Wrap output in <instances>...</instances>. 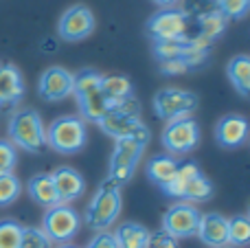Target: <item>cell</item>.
<instances>
[{"label":"cell","instance_id":"obj_1","mask_svg":"<svg viewBox=\"0 0 250 248\" xmlns=\"http://www.w3.org/2000/svg\"><path fill=\"white\" fill-rule=\"evenodd\" d=\"M73 97L79 117L86 123H99L110 112V105L101 92V73L95 68H82L73 73Z\"/></svg>","mask_w":250,"mask_h":248},{"label":"cell","instance_id":"obj_2","mask_svg":"<svg viewBox=\"0 0 250 248\" xmlns=\"http://www.w3.org/2000/svg\"><path fill=\"white\" fill-rule=\"evenodd\" d=\"M7 136L16 149L26 154H38L46 145V127L42 114L31 105H22L9 117Z\"/></svg>","mask_w":250,"mask_h":248},{"label":"cell","instance_id":"obj_3","mask_svg":"<svg viewBox=\"0 0 250 248\" xmlns=\"http://www.w3.org/2000/svg\"><path fill=\"white\" fill-rule=\"evenodd\" d=\"M123 209V196H121V185L114 180L105 178L104 183L97 187L92 200L88 202L86 213H83V222L92 231H108L114 222L119 220Z\"/></svg>","mask_w":250,"mask_h":248},{"label":"cell","instance_id":"obj_4","mask_svg":"<svg viewBox=\"0 0 250 248\" xmlns=\"http://www.w3.org/2000/svg\"><path fill=\"white\" fill-rule=\"evenodd\" d=\"M160 191L169 198H176L180 202H208L215 193L213 183L202 174L195 163H182L178 165V171Z\"/></svg>","mask_w":250,"mask_h":248},{"label":"cell","instance_id":"obj_5","mask_svg":"<svg viewBox=\"0 0 250 248\" xmlns=\"http://www.w3.org/2000/svg\"><path fill=\"white\" fill-rule=\"evenodd\" d=\"M88 143V123L79 114H66L46 127V145L57 154L73 156Z\"/></svg>","mask_w":250,"mask_h":248},{"label":"cell","instance_id":"obj_6","mask_svg":"<svg viewBox=\"0 0 250 248\" xmlns=\"http://www.w3.org/2000/svg\"><path fill=\"white\" fill-rule=\"evenodd\" d=\"M147 145H149V136H129V139L114 141V149L110 154L108 165V178L121 187L127 185L136 174V167Z\"/></svg>","mask_w":250,"mask_h":248},{"label":"cell","instance_id":"obj_7","mask_svg":"<svg viewBox=\"0 0 250 248\" xmlns=\"http://www.w3.org/2000/svg\"><path fill=\"white\" fill-rule=\"evenodd\" d=\"M160 145L169 156H185L200 145V125L193 117H180L167 121L160 134Z\"/></svg>","mask_w":250,"mask_h":248},{"label":"cell","instance_id":"obj_8","mask_svg":"<svg viewBox=\"0 0 250 248\" xmlns=\"http://www.w3.org/2000/svg\"><path fill=\"white\" fill-rule=\"evenodd\" d=\"M198 95L185 88H160L151 99V108L154 114L163 121H171V119L180 117H193V112L198 110Z\"/></svg>","mask_w":250,"mask_h":248},{"label":"cell","instance_id":"obj_9","mask_svg":"<svg viewBox=\"0 0 250 248\" xmlns=\"http://www.w3.org/2000/svg\"><path fill=\"white\" fill-rule=\"evenodd\" d=\"M40 228L53 244H68L82 228V218L70 205H55L46 209Z\"/></svg>","mask_w":250,"mask_h":248},{"label":"cell","instance_id":"obj_10","mask_svg":"<svg viewBox=\"0 0 250 248\" xmlns=\"http://www.w3.org/2000/svg\"><path fill=\"white\" fill-rule=\"evenodd\" d=\"M145 35L151 42H165V40H178L189 35V18L178 7L158 9L151 13L145 22Z\"/></svg>","mask_w":250,"mask_h":248},{"label":"cell","instance_id":"obj_11","mask_svg":"<svg viewBox=\"0 0 250 248\" xmlns=\"http://www.w3.org/2000/svg\"><path fill=\"white\" fill-rule=\"evenodd\" d=\"M200 211L191 202H176L163 213V222H160V231L171 235L173 240H187V237H195L200 224Z\"/></svg>","mask_w":250,"mask_h":248},{"label":"cell","instance_id":"obj_12","mask_svg":"<svg viewBox=\"0 0 250 248\" xmlns=\"http://www.w3.org/2000/svg\"><path fill=\"white\" fill-rule=\"evenodd\" d=\"M95 26H97V20L90 7L73 4L57 20V35L64 42H82V40L90 38Z\"/></svg>","mask_w":250,"mask_h":248},{"label":"cell","instance_id":"obj_13","mask_svg":"<svg viewBox=\"0 0 250 248\" xmlns=\"http://www.w3.org/2000/svg\"><path fill=\"white\" fill-rule=\"evenodd\" d=\"M97 125L101 127L105 136L114 141L129 139V136H151L149 127L141 121V114L123 112V110H110Z\"/></svg>","mask_w":250,"mask_h":248},{"label":"cell","instance_id":"obj_14","mask_svg":"<svg viewBox=\"0 0 250 248\" xmlns=\"http://www.w3.org/2000/svg\"><path fill=\"white\" fill-rule=\"evenodd\" d=\"M38 95L51 103L73 97V73L64 66H48L38 79Z\"/></svg>","mask_w":250,"mask_h":248},{"label":"cell","instance_id":"obj_15","mask_svg":"<svg viewBox=\"0 0 250 248\" xmlns=\"http://www.w3.org/2000/svg\"><path fill=\"white\" fill-rule=\"evenodd\" d=\"M215 141L224 149H237L248 141V119L244 114H224L215 123Z\"/></svg>","mask_w":250,"mask_h":248},{"label":"cell","instance_id":"obj_16","mask_svg":"<svg viewBox=\"0 0 250 248\" xmlns=\"http://www.w3.org/2000/svg\"><path fill=\"white\" fill-rule=\"evenodd\" d=\"M53 185H55L57 198H60V205H70V202L79 200L86 191V178L79 174L75 167H57L55 171H51Z\"/></svg>","mask_w":250,"mask_h":248},{"label":"cell","instance_id":"obj_17","mask_svg":"<svg viewBox=\"0 0 250 248\" xmlns=\"http://www.w3.org/2000/svg\"><path fill=\"white\" fill-rule=\"evenodd\" d=\"M195 235L208 248L229 246V218H224L222 213H213V211L211 213H202Z\"/></svg>","mask_w":250,"mask_h":248},{"label":"cell","instance_id":"obj_18","mask_svg":"<svg viewBox=\"0 0 250 248\" xmlns=\"http://www.w3.org/2000/svg\"><path fill=\"white\" fill-rule=\"evenodd\" d=\"M24 77L13 64H0V108L18 105L24 97Z\"/></svg>","mask_w":250,"mask_h":248},{"label":"cell","instance_id":"obj_19","mask_svg":"<svg viewBox=\"0 0 250 248\" xmlns=\"http://www.w3.org/2000/svg\"><path fill=\"white\" fill-rule=\"evenodd\" d=\"M101 92H104L110 110L119 108L121 103L136 97L132 82L125 75H101Z\"/></svg>","mask_w":250,"mask_h":248},{"label":"cell","instance_id":"obj_20","mask_svg":"<svg viewBox=\"0 0 250 248\" xmlns=\"http://www.w3.org/2000/svg\"><path fill=\"white\" fill-rule=\"evenodd\" d=\"M178 158L169 156V154H156L145 163V176L149 178V183H154L158 189H163L169 180L176 176L178 171Z\"/></svg>","mask_w":250,"mask_h":248},{"label":"cell","instance_id":"obj_21","mask_svg":"<svg viewBox=\"0 0 250 248\" xmlns=\"http://www.w3.org/2000/svg\"><path fill=\"white\" fill-rule=\"evenodd\" d=\"M26 193H29V198L35 202V205L44 207V209H51V207L60 205V198H57L51 174L31 176L29 183H26Z\"/></svg>","mask_w":250,"mask_h":248},{"label":"cell","instance_id":"obj_22","mask_svg":"<svg viewBox=\"0 0 250 248\" xmlns=\"http://www.w3.org/2000/svg\"><path fill=\"white\" fill-rule=\"evenodd\" d=\"M226 77L233 83L235 92L246 99L250 95V57L246 53H239V55H235L233 60L229 62V66H226Z\"/></svg>","mask_w":250,"mask_h":248},{"label":"cell","instance_id":"obj_23","mask_svg":"<svg viewBox=\"0 0 250 248\" xmlns=\"http://www.w3.org/2000/svg\"><path fill=\"white\" fill-rule=\"evenodd\" d=\"M119 248H145L149 231L138 222H123L112 233Z\"/></svg>","mask_w":250,"mask_h":248},{"label":"cell","instance_id":"obj_24","mask_svg":"<svg viewBox=\"0 0 250 248\" xmlns=\"http://www.w3.org/2000/svg\"><path fill=\"white\" fill-rule=\"evenodd\" d=\"M195 26H198V38L204 40V42H208V44H213L215 40H220L222 35H224L226 26H229V20L215 9V11L198 18V20H195Z\"/></svg>","mask_w":250,"mask_h":248},{"label":"cell","instance_id":"obj_25","mask_svg":"<svg viewBox=\"0 0 250 248\" xmlns=\"http://www.w3.org/2000/svg\"><path fill=\"white\" fill-rule=\"evenodd\" d=\"M250 242V220L246 215H233L229 218V246L242 248Z\"/></svg>","mask_w":250,"mask_h":248},{"label":"cell","instance_id":"obj_26","mask_svg":"<svg viewBox=\"0 0 250 248\" xmlns=\"http://www.w3.org/2000/svg\"><path fill=\"white\" fill-rule=\"evenodd\" d=\"M20 193H22V183L13 171L0 176V209L11 207L20 198Z\"/></svg>","mask_w":250,"mask_h":248},{"label":"cell","instance_id":"obj_27","mask_svg":"<svg viewBox=\"0 0 250 248\" xmlns=\"http://www.w3.org/2000/svg\"><path fill=\"white\" fill-rule=\"evenodd\" d=\"M22 224L7 218L0 220V248H20Z\"/></svg>","mask_w":250,"mask_h":248},{"label":"cell","instance_id":"obj_28","mask_svg":"<svg viewBox=\"0 0 250 248\" xmlns=\"http://www.w3.org/2000/svg\"><path fill=\"white\" fill-rule=\"evenodd\" d=\"M250 0H215V9L226 18V20H244L248 13Z\"/></svg>","mask_w":250,"mask_h":248},{"label":"cell","instance_id":"obj_29","mask_svg":"<svg viewBox=\"0 0 250 248\" xmlns=\"http://www.w3.org/2000/svg\"><path fill=\"white\" fill-rule=\"evenodd\" d=\"M20 248H53V242L40 227H22Z\"/></svg>","mask_w":250,"mask_h":248},{"label":"cell","instance_id":"obj_30","mask_svg":"<svg viewBox=\"0 0 250 248\" xmlns=\"http://www.w3.org/2000/svg\"><path fill=\"white\" fill-rule=\"evenodd\" d=\"M180 9L182 13H185L187 18L191 20H198V18L207 16V13L215 11V0H180Z\"/></svg>","mask_w":250,"mask_h":248},{"label":"cell","instance_id":"obj_31","mask_svg":"<svg viewBox=\"0 0 250 248\" xmlns=\"http://www.w3.org/2000/svg\"><path fill=\"white\" fill-rule=\"evenodd\" d=\"M200 62L195 60H173V62H160L158 70L167 77H176V75H187V73H193V70L200 68Z\"/></svg>","mask_w":250,"mask_h":248},{"label":"cell","instance_id":"obj_32","mask_svg":"<svg viewBox=\"0 0 250 248\" xmlns=\"http://www.w3.org/2000/svg\"><path fill=\"white\" fill-rule=\"evenodd\" d=\"M18 165V149L9 139H0V176L11 174Z\"/></svg>","mask_w":250,"mask_h":248},{"label":"cell","instance_id":"obj_33","mask_svg":"<svg viewBox=\"0 0 250 248\" xmlns=\"http://www.w3.org/2000/svg\"><path fill=\"white\" fill-rule=\"evenodd\" d=\"M145 248H180V246H178V240H173L165 231H154L147 237Z\"/></svg>","mask_w":250,"mask_h":248},{"label":"cell","instance_id":"obj_34","mask_svg":"<svg viewBox=\"0 0 250 248\" xmlns=\"http://www.w3.org/2000/svg\"><path fill=\"white\" fill-rule=\"evenodd\" d=\"M86 248H119V246H117V240H114V235L110 231H99L86 244Z\"/></svg>","mask_w":250,"mask_h":248},{"label":"cell","instance_id":"obj_35","mask_svg":"<svg viewBox=\"0 0 250 248\" xmlns=\"http://www.w3.org/2000/svg\"><path fill=\"white\" fill-rule=\"evenodd\" d=\"M151 2L158 4L160 9H167V7H176V4L180 2V0H151Z\"/></svg>","mask_w":250,"mask_h":248},{"label":"cell","instance_id":"obj_36","mask_svg":"<svg viewBox=\"0 0 250 248\" xmlns=\"http://www.w3.org/2000/svg\"><path fill=\"white\" fill-rule=\"evenodd\" d=\"M57 248H77V246L70 244V242H68V244H57Z\"/></svg>","mask_w":250,"mask_h":248},{"label":"cell","instance_id":"obj_37","mask_svg":"<svg viewBox=\"0 0 250 248\" xmlns=\"http://www.w3.org/2000/svg\"><path fill=\"white\" fill-rule=\"evenodd\" d=\"M222 248H233V246H222Z\"/></svg>","mask_w":250,"mask_h":248}]
</instances>
